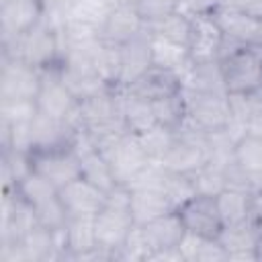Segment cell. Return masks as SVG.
Here are the masks:
<instances>
[{
  "label": "cell",
  "mask_w": 262,
  "mask_h": 262,
  "mask_svg": "<svg viewBox=\"0 0 262 262\" xmlns=\"http://www.w3.org/2000/svg\"><path fill=\"white\" fill-rule=\"evenodd\" d=\"M182 76V88L192 92H225L221 70L217 61L209 63H192L180 74Z\"/></svg>",
  "instance_id": "23"
},
{
  "label": "cell",
  "mask_w": 262,
  "mask_h": 262,
  "mask_svg": "<svg viewBox=\"0 0 262 262\" xmlns=\"http://www.w3.org/2000/svg\"><path fill=\"white\" fill-rule=\"evenodd\" d=\"M125 129L131 135H141L143 131L151 129L154 125H158L156 115H154V106L147 100H141L129 92L123 90V111H121Z\"/></svg>",
  "instance_id": "24"
},
{
  "label": "cell",
  "mask_w": 262,
  "mask_h": 262,
  "mask_svg": "<svg viewBox=\"0 0 262 262\" xmlns=\"http://www.w3.org/2000/svg\"><path fill=\"white\" fill-rule=\"evenodd\" d=\"M176 131L164 127V125H154L151 129L143 131L141 135H135L141 149L145 151V156L151 160V162H160L166 151L172 147V143L176 141Z\"/></svg>",
  "instance_id": "33"
},
{
  "label": "cell",
  "mask_w": 262,
  "mask_h": 262,
  "mask_svg": "<svg viewBox=\"0 0 262 262\" xmlns=\"http://www.w3.org/2000/svg\"><path fill=\"white\" fill-rule=\"evenodd\" d=\"M143 229H145V235L149 239L151 252L168 250V248H178L180 239L186 233V227H184L178 211H170V213H166V215L145 223Z\"/></svg>",
  "instance_id": "19"
},
{
  "label": "cell",
  "mask_w": 262,
  "mask_h": 262,
  "mask_svg": "<svg viewBox=\"0 0 262 262\" xmlns=\"http://www.w3.org/2000/svg\"><path fill=\"white\" fill-rule=\"evenodd\" d=\"M29 156L33 170L49 178L57 188L80 176V154L76 151L74 141L55 147L31 149Z\"/></svg>",
  "instance_id": "5"
},
{
  "label": "cell",
  "mask_w": 262,
  "mask_h": 262,
  "mask_svg": "<svg viewBox=\"0 0 262 262\" xmlns=\"http://www.w3.org/2000/svg\"><path fill=\"white\" fill-rule=\"evenodd\" d=\"M192 184L196 188V194H209V196H217L219 192H223L227 188V176L225 170L215 166V164H205L203 168H199L196 172L190 174Z\"/></svg>",
  "instance_id": "36"
},
{
  "label": "cell",
  "mask_w": 262,
  "mask_h": 262,
  "mask_svg": "<svg viewBox=\"0 0 262 262\" xmlns=\"http://www.w3.org/2000/svg\"><path fill=\"white\" fill-rule=\"evenodd\" d=\"M135 225L133 215L129 207L125 205H104L96 215H94V233H96V244L108 252L119 254L121 246L125 244L131 227Z\"/></svg>",
  "instance_id": "9"
},
{
  "label": "cell",
  "mask_w": 262,
  "mask_h": 262,
  "mask_svg": "<svg viewBox=\"0 0 262 262\" xmlns=\"http://www.w3.org/2000/svg\"><path fill=\"white\" fill-rule=\"evenodd\" d=\"M246 133H252V135L262 137V108H260V111H254V113L250 115Z\"/></svg>",
  "instance_id": "42"
},
{
  "label": "cell",
  "mask_w": 262,
  "mask_h": 262,
  "mask_svg": "<svg viewBox=\"0 0 262 262\" xmlns=\"http://www.w3.org/2000/svg\"><path fill=\"white\" fill-rule=\"evenodd\" d=\"M260 229H262V221L254 215L246 221L225 225L217 239L227 250V254L229 252H239V250H256Z\"/></svg>",
  "instance_id": "22"
},
{
  "label": "cell",
  "mask_w": 262,
  "mask_h": 262,
  "mask_svg": "<svg viewBox=\"0 0 262 262\" xmlns=\"http://www.w3.org/2000/svg\"><path fill=\"white\" fill-rule=\"evenodd\" d=\"M125 92L133 94V96H137L141 100L156 102L160 98H166V96L182 92V76L178 72H172V70L149 66L137 80H133L125 88Z\"/></svg>",
  "instance_id": "14"
},
{
  "label": "cell",
  "mask_w": 262,
  "mask_h": 262,
  "mask_svg": "<svg viewBox=\"0 0 262 262\" xmlns=\"http://www.w3.org/2000/svg\"><path fill=\"white\" fill-rule=\"evenodd\" d=\"M227 260V250L221 246L219 239H203L201 250L196 254V262H219Z\"/></svg>",
  "instance_id": "40"
},
{
  "label": "cell",
  "mask_w": 262,
  "mask_h": 262,
  "mask_svg": "<svg viewBox=\"0 0 262 262\" xmlns=\"http://www.w3.org/2000/svg\"><path fill=\"white\" fill-rule=\"evenodd\" d=\"M219 25L225 43L231 45H262V18L246 12L235 6L217 4L213 10H209Z\"/></svg>",
  "instance_id": "6"
},
{
  "label": "cell",
  "mask_w": 262,
  "mask_h": 262,
  "mask_svg": "<svg viewBox=\"0 0 262 262\" xmlns=\"http://www.w3.org/2000/svg\"><path fill=\"white\" fill-rule=\"evenodd\" d=\"M145 31H147V25L141 20L135 6L125 4V2H117L100 27V39L104 43L121 47V45L133 41L135 37L143 35Z\"/></svg>",
  "instance_id": "13"
},
{
  "label": "cell",
  "mask_w": 262,
  "mask_h": 262,
  "mask_svg": "<svg viewBox=\"0 0 262 262\" xmlns=\"http://www.w3.org/2000/svg\"><path fill=\"white\" fill-rule=\"evenodd\" d=\"M162 190L168 196L174 211L180 209L188 199H192L196 194L190 174H176V172H168V170H166V176L162 182Z\"/></svg>",
  "instance_id": "35"
},
{
  "label": "cell",
  "mask_w": 262,
  "mask_h": 262,
  "mask_svg": "<svg viewBox=\"0 0 262 262\" xmlns=\"http://www.w3.org/2000/svg\"><path fill=\"white\" fill-rule=\"evenodd\" d=\"M151 256V246L149 239L145 235L143 225L135 223L125 239V244L121 246L117 260H131V262H147V258Z\"/></svg>",
  "instance_id": "37"
},
{
  "label": "cell",
  "mask_w": 262,
  "mask_h": 262,
  "mask_svg": "<svg viewBox=\"0 0 262 262\" xmlns=\"http://www.w3.org/2000/svg\"><path fill=\"white\" fill-rule=\"evenodd\" d=\"M203 239H205V237H201V235H196V233H190V231L184 233V237H182L180 244H178V250H180L184 262H196V254H199V250H201Z\"/></svg>",
  "instance_id": "41"
},
{
  "label": "cell",
  "mask_w": 262,
  "mask_h": 262,
  "mask_svg": "<svg viewBox=\"0 0 262 262\" xmlns=\"http://www.w3.org/2000/svg\"><path fill=\"white\" fill-rule=\"evenodd\" d=\"M33 209H35L37 223L43 225V227H47V229H51V231L61 229V227L68 225V219L70 217H68L66 209H63L59 196H55L51 201H45V203H41V205H37Z\"/></svg>",
  "instance_id": "39"
},
{
  "label": "cell",
  "mask_w": 262,
  "mask_h": 262,
  "mask_svg": "<svg viewBox=\"0 0 262 262\" xmlns=\"http://www.w3.org/2000/svg\"><path fill=\"white\" fill-rule=\"evenodd\" d=\"M121 84L119 88L125 90L133 80H137L149 66H151V51H149V29L135 37L133 41L121 45Z\"/></svg>",
  "instance_id": "17"
},
{
  "label": "cell",
  "mask_w": 262,
  "mask_h": 262,
  "mask_svg": "<svg viewBox=\"0 0 262 262\" xmlns=\"http://www.w3.org/2000/svg\"><path fill=\"white\" fill-rule=\"evenodd\" d=\"M41 88V70L18 57L2 55L0 98H37Z\"/></svg>",
  "instance_id": "10"
},
{
  "label": "cell",
  "mask_w": 262,
  "mask_h": 262,
  "mask_svg": "<svg viewBox=\"0 0 262 262\" xmlns=\"http://www.w3.org/2000/svg\"><path fill=\"white\" fill-rule=\"evenodd\" d=\"M35 100L39 113L49 115L53 119H68L78 125L76 121L78 98L70 92V88L61 80V61L41 70V88Z\"/></svg>",
  "instance_id": "3"
},
{
  "label": "cell",
  "mask_w": 262,
  "mask_h": 262,
  "mask_svg": "<svg viewBox=\"0 0 262 262\" xmlns=\"http://www.w3.org/2000/svg\"><path fill=\"white\" fill-rule=\"evenodd\" d=\"M66 242H68V260H76L84 252L96 248L94 233V217H70L66 225Z\"/></svg>",
  "instance_id": "26"
},
{
  "label": "cell",
  "mask_w": 262,
  "mask_h": 262,
  "mask_svg": "<svg viewBox=\"0 0 262 262\" xmlns=\"http://www.w3.org/2000/svg\"><path fill=\"white\" fill-rule=\"evenodd\" d=\"M117 2H125V4H133L135 0H117Z\"/></svg>",
  "instance_id": "45"
},
{
  "label": "cell",
  "mask_w": 262,
  "mask_h": 262,
  "mask_svg": "<svg viewBox=\"0 0 262 262\" xmlns=\"http://www.w3.org/2000/svg\"><path fill=\"white\" fill-rule=\"evenodd\" d=\"M149 51H151V66L172 70L182 74L190 66V53L188 47L178 45L174 41H168L156 33L149 31Z\"/></svg>",
  "instance_id": "20"
},
{
  "label": "cell",
  "mask_w": 262,
  "mask_h": 262,
  "mask_svg": "<svg viewBox=\"0 0 262 262\" xmlns=\"http://www.w3.org/2000/svg\"><path fill=\"white\" fill-rule=\"evenodd\" d=\"M129 211H131L135 223L145 225L174 209L162 188H133L131 201H129Z\"/></svg>",
  "instance_id": "18"
},
{
  "label": "cell",
  "mask_w": 262,
  "mask_h": 262,
  "mask_svg": "<svg viewBox=\"0 0 262 262\" xmlns=\"http://www.w3.org/2000/svg\"><path fill=\"white\" fill-rule=\"evenodd\" d=\"M256 252H258V260H262V229H260V237H258V246H256Z\"/></svg>",
  "instance_id": "44"
},
{
  "label": "cell",
  "mask_w": 262,
  "mask_h": 262,
  "mask_svg": "<svg viewBox=\"0 0 262 262\" xmlns=\"http://www.w3.org/2000/svg\"><path fill=\"white\" fill-rule=\"evenodd\" d=\"M217 207L223 219V225L239 223L254 217V190H242L227 186L217 194Z\"/></svg>",
  "instance_id": "21"
},
{
  "label": "cell",
  "mask_w": 262,
  "mask_h": 262,
  "mask_svg": "<svg viewBox=\"0 0 262 262\" xmlns=\"http://www.w3.org/2000/svg\"><path fill=\"white\" fill-rule=\"evenodd\" d=\"M94 70L106 82V86L119 88V84H121V70H123V63H121V47L119 45L104 43L100 39V47H98V51L94 55Z\"/></svg>",
  "instance_id": "30"
},
{
  "label": "cell",
  "mask_w": 262,
  "mask_h": 262,
  "mask_svg": "<svg viewBox=\"0 0 262 262\" xmlns=\"http://www.w3.org/2000/svg\"><path fill=\"white\" fill-rule=\"evenodd\" d=\"M14 192H16L23 201H27L31 207H37V205H41V203H45V201L55 199L57 192H59V188H57L49 178H45L43 174L31 170V172L14 186Z\"/></svg>",
  "instance_id": "29"
},
{
  "label": "cell",
  "mask_w": 262,
  "mask_h": 262,
  "mask_svg": "<svg viewBox=\"0 0 262 262\" xmlns=\"http://www.w3.org/2000/svg\"><path fill=\"white\" fill-rule=\"evenodd\" d=\"M223 45H225V37L211 12L190 14L188 53H190L192 63L219 61V57L223 53Z\"/></svg>",
  "instance_id": "7"
},
{
  "label": "cell",
  "mask_w": 262,
  "mask_h": 262,
  "mask_svg": "<svg viewBox=\"0 0 262 262\" xmlns=\"http://www.w3.org/2000/svg\"><path fill=\"white\" fill-rule=\"evenodd\" d=\"M217 63L227 94H250L262 88V45L225 43Z\"/></svg>",
  "instance_id": "1"
},
{
  "label": "cell",
  "mask_w": 262,
  "mask_h": 262,
  "mask_svg": "<svg viewBox=\"0 0 262 262\" xmlns=\"http://www.w3.org/2000/svg\"><path fill=\"white\" fill-rule=\"evenodd\" d=\"M59 29L61 27H55L43 18L37 27H33L18 39L6 43L2 55L18 57L37 70L59 63L63 55V41Z\"/></svg>",
  "instance_id": "2"
},
{
  "label": "cell",
  "mask_w": 262,
  "mask_h": 262,
  "mask_svg": "<svg viewBox=\"0 0 262 262\" xmlns=\"http://www.w3.org/2000/svg\"><path fill=\"white\" fill-rule=\"evenodd\" d=\"M104 158L111 164V170L115 174L117 184H125V186L151 162L145 156V151L141 149L137 137L131 133H127Z\"/></svg>",
  "instance_id": "15"
},
{
  "label": "cell",
  "mask_w": 262,
  "mask_h": 262,
  "mask_svg": "<svg viewBox=\"0 0 262 262\" xmlns=\"http://www.w3.org/2000/svg\"><path fill=\"white\" fill-rule=\"evenodd\" d=\"M29 262H45V260H61V254L55 248L53 231L35 223L20 239Z\"/></svg>",
  "instance_id": "25"
},
{
  "label": "cell",
  "mask_w": 262,
  "mask_h": 262,
  "mask_svg": "<svg viewBox=\"0 0 262 262\" xmlns=\"http://www.w3.org/2000/svg\"><path fill=\"white\" fill-rule=\"evenodd\" d=\"M39 115L35 98H0V119L8 125L33 123Z\"/></svg>",
  "instance_id": "34"
},
{
  "label": "cell",
  "mask_w": 262,
  "mask_h": 262,
  "mask_svg": "<svg viewBox=\"0 0 262 262\" xmlns=\"http://www.w3.org/2000/svg\"><path fill=\"white\" fill-rule=\"evenodd\" d=\"M186 231L196 233L207 239H217L223 225L219 207H217V196L209 194H194L188 199L180 209H176Z\"/></svg>",
  "instance_id": "8"
},
{
  "label": "cell",
  "mask_w": 262,
  "mask_h": 262,
  "mask_svg": "<svg viewBox=\"0 0 262 262\" xmlns=\"http://www.w3.org/2000/svg\"><path fill=\"white\" fill-rule=\"evenodd\" d=\"M154 106V115L158 125H164L172 131L178 133V129L182 127V123L186 121L188 113H186V98H184V90L166 98H160L156 102H151Z\"/></svg>",
  "instance_id": "31"
},
{
  "label": "cell",
  "mask_w": 262,
  "mask_h": 262,
  "mask_svg": "<svg viewBox=\"0 0 262 262\" xmlns=\"http://www.w3.org/2000/svg\"><path fill=\"white\" fill-rule=\"evenodd\" d=\"M184 90V88H182ZM188 119L205 133L225 131L229 125V96L227 92H192L184 90Z\"/></svg>",
  "instance_id": "4"
},
{
  "label": "cell",
  "mask_w": 262,
  "mask_h": 262,
  "mask_svg": "<svg viewBox=\"0 0 262 262\" xmlns=\"http://www.w3.org/2000/svg\"><path fill=\"white\" fill-rule=\"evenodd\" d=\"M227 260H258L256 250H239V252H229Z\"/></svg>",
  "instance_id": "43"
},
{
  "label": "cell",
  "mask_w": 262,
  "mask_h": 262,
  "mask_svg": "<svg viewBox=\"0 0 262 262\" xmlns=\"http://www.w3.org/2000/svg\"><path fill=\"white\" fill-rule=\"evenodd\" d=\"M233 166L254 184L262 186V137L244 133L233 143Z\"/></svg>",
  "instance_id": "16"
},
{
  "label": "cell",
  "mask_w": 262,
  "mask_h": 262,
  "mask_svg": "<svg viewBox=\"0 0 262 262\" xmlns=\"http://www.w3.org/2000/svg\"><path fill=\"white\" fill-rule=\"evenodd\" d=\"M45 16L43 0H10L2 4V43H10L37 27Z\"/></svg>",
  "instance_id": "12"
},
{
  "label": "cell",
  "mask_w": 262,
  "mask_h": 262,
  "mask_svg": "<svg viewBox=\"0 0 262 262\" xmlns=\"http://www.w3.org/2000/svg\"><path fill=\"white\" fill-rule=\"evenodd\" d=\"M80 176L104 192H111L117 186L111 164L98 149H88V151L80 154Z\"/></svg>",
  "instance_id": "27"
},
{
  "label": "cell",
  "mask_w": 262,
  "mask_h": 262,
  "mask_svg": "<svg viewBox=\"0 0 262 262\" xmlns=\"http://www.w3.org/2000/svg\"><path fill=\"white\" fill-rule=\"evenodd\" d=\"M133 6L139 12L141 20L147 27H151V25L164 20L174 10H178L180 8V0H135Z\"/></svg>",
  "instance_id": "38"
},
{
  "label": "cell",
  "mask_w": 262,
  "mask_h": 262,
  "mask_svg": "<svg viewBox=\"0 0 262 262\" xmlns=\"http://www.w3.org/2000/svg\"><path fill=\"white\" fill-rule=\"evenodd\" d=\"M6 2H10V0H2V4H6Z\"/></svg>",
  "instance_id": "46"
},
{
  "label": "cell",
  "mask_w": 262,
  "mask_h": 262,
  "mask_svg": "<svg viewBox=\"0 0 262 262\" xmlns=\"http://www.w3.org/2000/svg\"><path fill=\"white\" fill-rule=\"evenodd\" d=\"M57 196L68 217H94L106 205V192L82 176L63 184Z\"/></svg>",
  "instance_id": "11"
},
{
  "label": "cell",
  "mask_w": 262,
  "mask_h": 262,
  "mask_svg": "<svg viewBox=\"0 0 262 262\" xmlns=\"http://www.w3.org/2000/svg\"><path fill=\"white\" fill-rule=\"evenodd\" d=\"M117 0H72L66 10V20H78L92 27H102Z\"/></svg>",
  "instance_id": "28"
},
{
  "label": "cell",
  "mask_w": 262,
  "mask_h": 262,
  "mask_svg": "<svg viewBox=\"0 0 262 262\" xmlns=\"http://www.w3.org/2000/svg\"><path fill=\"white\" fill-rule=\"evenodd\" d=\"M151 33L168 39V41H174L178 45H184L188 47V39H190V14L184 12V10H174L172 14H168L164 20L147 27Z\"/></svg>",
  "instance_id": "32"
}]
</instances>
